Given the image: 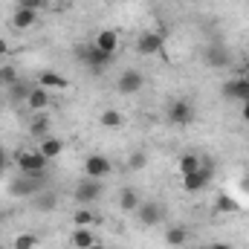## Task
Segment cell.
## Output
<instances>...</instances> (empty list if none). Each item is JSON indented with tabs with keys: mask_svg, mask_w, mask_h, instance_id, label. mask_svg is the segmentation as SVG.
<instances>
[{
	"mask_svg": "<svg viewBox=\"0 0 249 249\" xmlns=\"http://www.w3.org/2000/svg\"><path fill=\"white\" fill-rule=\"evenodd\" d=\"M0 249H6V247H0Z\"/></svg>",
	"mask_w": 249,
	"mask_h": 249,
	"instance_id": "39",
	"label": "cell"
},
{
	"mask_svg": "<svg viewBox=\"0 0 249 249\" xmlns=\"http://www.w3.org/2000/svg\"><path fill=\"white\" fill-rule=\"evenodd\" d=\"M47 105H50V93H47V87H32L29 90V99H26V107L29 110H47Z\"/></svg>",
	"mask_w": 249,
	"mask_h": 249,
	"instance_id": "14",
	"label": "cell"
},
{
	"mask_svg": "<svg viewBox=\"0 0 249 249\" xmlns=\"http://www.w3.org/2000/svg\"><path fill=\"white\" fill-rule=\"evenodd\" d=\"M188 241V229L186 226H171L168 232H165V244L168 247H183Z\"/></svg>",
	"mask_w": 249,
	"mask_h": 249,
	"instance_id": "20",
	"label": "cell"
},
{
	"mask_svg": "<svg viewBox=\"0 0 249 249\" xmlns=\"http://www.w3.org/2000/svg\"><path fill=\"white\" fill-rule=\"evenodd\" d=\"M38 151H41L47 160H55V157H58V154L64 151V142L58 139V136H47V139L38 145Z\"/></svg>",
	"mask_w": 249,
	"mask_h": 249,
	"instance_id": "16",
	"label": "cell"
},
{
	"mask_svg": "<svg viewBox=\"0 0 249 249\" xmlns=\"http://www.w3.org/2000/svg\"><path fill=\"white\" fill-rule=\"evenodd\" d=\"M9 90H12V99H18V102H26L32 87H26V84H20V81H18V84H12Z\"/></svg>",
	"mask_w": 249,
	"mask_h": 249,
	"instance_id": "28",
	"label": "cell"
},
{
	"mask_svg": "<svg viewBox=\"0 0 249 249\" xmlns=\"http://www.w3.org/2000/svg\"><path fill=\"white\" fill-rule=\"evenodd\" d=\"M241 116L249 122V102H244V107H241Z\"/></svg>",
	"mask_w": 249,
	"mask_h": 249,
	"instance_id": "32",
	"label": "cell"
},
{
	"mask_svg": "<svg viewBox=\"0 0 249 249\" xmlns=\"http://www.w3.org/2000/svg\"><path fill=\"white\" fill-rule=\"evenodd\" d=\"M197 249H212V247H197Z\"/></svg>",
	"mask_w": 249,
	"mask_h": 249,
	"instance_id": "36",
	"label": "cell"
},
{
	"mask_svg": "<svg viewBox=\"0 0 249 249\" xmlns=\"http://www.w3.org/2000/svg\"><path fill=\"white\" fill-rule=\"evenodd\" d=\"M93 47H96V50H102L105 55H110V58H113V53L119 50V35H116L113 29H102V32L96 35Z\"/></svg>",
	"mask_w": 249,
	"mask_h": 249,
	"instance_id": "11",
	"label": "cell"
},
{
	"mask_svg": "<svg viewBox=\"0 0 249 249\" xmlns=\"http://www.w3.org/2000/svg\"><path fill=\"white\" fill-rule=\"evenodd\" d=\"M78 55H81V61L90 64L93 70H102V67H107V64L113 61L110 55H105L102 50H96V47H87V50H78Z\"/></svg>",
	"mask_w": 249,
	"mask_h": 249,
	"instance_id": "12",
	"label": "cell"
},
{
	"mask_svg": "<svg viewBox=\"0 0 249 249\" xmlns=\"http://www.w3.org/2000/svg\"><path fill=\"white\" fill-rule=\"evenodd\" d=\"M44 183H47V177H26V174H20L12 183V194L15 197H35L44 188Z\"/></svg>",
	"mask_w": 249,
	"mask_h": 249,
	"instance_id": "5",
	"label": "cell"
},
{
	"mask_svg": "<svg viewBox=\"0 0 249 249\" xmlns=\"http://www.w3.org/2000/svg\"><path fill=\"white\" fill-rule=\"evenodd\" d=\"M168 122L177 124V127H186V124L194 122V107H191V102H186V99L171 102V107H168Z\"/></svg>",
	"mask_w": 249,
	"mask_h": 249,
	"instance_id": "3",
	"label": "cell"
},
{
	"mask_svg": "<svg viewBox=\"0 0 249 249\" xmlns=\"http://www.w3.org/2000/svg\"><path fill=\"white\" fill-rule=\"evenodd\" d=\"M145 165H148V151H133L130 160H127V168L130 171H142Z\"/></svg>",
	"mask_w": 249,
	"mask_h": 249,
	"instance_id": "25",
	"label": "cell"
},
{
	"mask_svg": "<svg viewBox=\"0 0 249 249\" xmlns=\"http://www.w3.org/2000/svg\"><path fill=\"white\" fill-rule=\"evenodd\" d=\"M6 50H9V47H6V41H0V55H6Z\"/></svg>",
	"mask_w": 249,
	"mask_h": 249,
	"instance_id": "33",
	"label": "cell"
},
{
	"mask_svg": "<svg viewBox=\"0 0 249 249\" xmlns=\"http://www.w3.org/2000/svg\"><path fill=\"white\" fill-rule=\"evenodd\" d=\"M212 174H214L212 162H203V165H200V171H194V174H186V177H183V188H186V191H200V188L209 186Z\"/></svg>",
	"mask_w": 249,
	"mask_h": 249,
	"instance_id": "7",
	"label": "cell"
},
{
	"mask_svg": "<svg viewBox=\"0 0 249 249\" xmlns=\"http://www.w3.org/2000/svg\"><path fill=\"white\" fill-rule=\"evenodd\" d=\"M3 168H6V151L0 148V177H3Z\"/></svg>",
	"mask_w": 249,
	"mask_h": 249,
	"instance_id": "31",
	"label": "cell"
},
{
	"mask_svg": "<svg viewBox=\"0 0 249 249\" xmlns=\"http://www.w3.org/2000/svg\"><path fill=\"white\" fill-rule=\"evenodd\" d=\"M87 249H105V244H99V241H96L93 247H87Z\"/></svg>",
	"mask_w": 249,
	"mask_h": 249,
	"instance_id": "35",
	"label": "cell"
},
{
	"mask_svg": "<svg viewBox=\"0 0 249 249\" xmlns=\"http://www.w3.org/2000/svg\"><path fill=\"white\" fill-rule=\"evenodd\" d=\"M110 171H113V162H110L107 157H102V154H90V157L84 160V174H87L90 180H105Z\"/></svg>",
	"mask_w": 249,
	"mask_h": 249,
	"instance_id": "2",
	"label": "cell"
},
{
	"mask_svg": "<svg viewBox=\"0 0 249 249\" xmlns=\"http://www.w3.org/2000/svg\"><path fill=\"white\" fill-rule=\"evenodd\" d=\"M35 247H38V238L32 232H20L15 238V244H12V249H35Z\"/></svg>",
	"mask_w": 249,
	"mask_h": 249,
	"instance_id": "24",
	"label": "cell"
},
{
	"mask_svg": "<svg viewBox=\"0 0 249 249\" xmlns=\"http://www.w3.org/2000/svg\"><path fill=\"white\" fill-rule=\"evenodd\" d=\"M18 3H20L23 9H35V12H38V9L44 6V0H18Z\"/></svg>",
	"mask_w": 249,
	"mask_h": 249,
	"instance_id": "30",
	"label": "cell"
},
{
	"mask_svg": "<svg viewBox=\"0 0 249 249\" xmlns=\"http://www.w3.org/2000/svg\"><path fill=\"white\" fill-rule=\"evenodd\" d=\"M223 96L235 102H249V78H232L223 84Z\"/></svg>",
	"mask_w": 249,
	"mask_h": 249,
	"instance_id": "10",
	"label": "cell"
},
{
	"mask_svg": "<svg viewBox=\"0 0 249 249\" xmlns=\"http://www.w3.org/2000/svg\"><path fill=\"white\" fill-rule=\"evenodd\" d=\"M0 220H3V214H0Z\"/></svg>",
	"mask_w": 249,
	"mask_h": 249,
	"instance_id": "38",
	"label": "cell"
},
{
	"mask_svg": "<svg viewBox=\"0 0 249 249\" xmlns=\"http://www.w3.org/2000/svg\"><path fill=\"white\" fill-rule=\"evenodd\" d=\"M32 200H35V206H38L41 212H50V209H55V203H58V197H55V194H47V191H38Z\"/></svg>",
	"mask_w": 249,
	"mask_h": 249,
	"instance_id": "23",
	"label": "cell"
},
{
	"mask_svg": "<svg viewBox=\"0 0 249 249\" xmlns=\"http://www.w3.org/2000/svg\"><path fill=\"white\" fill-rule=\"evenodd\" d=\"M142 84H145V78H142L139 70H124L122 75H119V81H116V90L122 96H133V93L142 90Z\"/></svg>",
	"mask_w": 249,
	"mask_h": 249,
	"instance_id": "8",
	"label": "cell"
},
{
	"mask_svg": "<svg viewBox=\"0 0 249 249\" xmlns=\"http://www.w3.org/2000/svg\"><path fill=\"white\" fill-rule=\"evenodd\" d=\"M96 220H102V217H96L90 209H78V212L72 214V223H75V226H90V223H96Z\"/></svg>",
	"mask_w": 249,
	"mask_h": 249,
	"instance_id": "26",
	"label": "cell"
},
{
	"mask_svg": "<svg viewBox=\"0 0 249 249\" xmlns=\"http://www.w3.org/2000/svg\"><path fill=\"white\" fill-rule=\"evenodd\" d=\"M119 209H122V212H136V209H139V194H136L133 188H122V194H119Z\"/></svg>",
	"mask_w": 249,
	"mask_h": 249,
	"instance_id": "19",
	"label": "cell"
},
{
	"mask_svg": "<svg viewBox=\"0 0 249 249\" xmlns=\"http://www.w3.org/2000/svg\"><path fill=\"white\" fill-rule=\"evenodd\" d=\"M96 244V238H93V232L87 229V226H75V232H72V247L75 249H87Z\"/></svg>",
	"mask_w": 249,
	"mask_h": 249,
	"instance_id": "17",
	"label": "cell"
},
{
	"mask_svg": "<svg viewBox=\"0 0 249 249\" xmlns=\"http://www.w3.org/2000/svg\"><path fill=\"white\" fill-rule=\"evenodd\" d=\"M35 20H38V12H35V9H23V6H18L15 15H12V26H15V29H29Z\"/></svg>",
	"mask_w": 249,
	"mask_h": 249,
	"instance_id": "13",
	"label": "cell"
},
{
	"mask_svg": "<svg viewBox=\"0 0 249 249\" xmlns=\"http://www.w3.org/2000/svg\"><path fill=\"white\" fill-rule=\"evenodd\" d=\"M212 249H232V247H226V244H212Z\"/></svg>",
	"mask_w": 249,
	"mask_h": 249,
	"instance_id": "34",
	"label": "cell"
},
{
	"mask_svg": "<svg viewBox=\"0 0 249 249\" xmlns=\"http://www.w3.org/2000/svg\"><path fill=\"white\" fill-rule=\"evenodd\" d=\"M47 157L35 148V151H18V157H15V165H18V171L20 174H26V177H47Z\"/></svg>",
	"mask_w": 249,
	"mask_h": 249,
	"instance_id": "1",
	"label": "cell"
},
{
	"mask_svg": "<svg viewBox=\"0 0 249 249\" xmlns=\"http://www.w3.org/2000/svg\"><path fill=\"white\" fill-rule=\"evenodd\" d=\"M99 124L107 127V130H116V127H122L124 124V116L119 113V110H105V113L99 116Z\"/></svg>",
	"mask_w": 249,
	"mask_h": 249,
	"instance_id": "21",
	"label": "cell"
},
{
	"mask_svg": "<svg viewBox=\"0 0 249 249\" xmlns=\"http://www.w3.org/2000/svg\"><path fill=\"white\" fill-rule=\"evenodd\" d=\"M20 78H18V70L15 67H0V87H12V84H18Z\"/></svg>",
	"mask_w": 249,
	"mask_h": 249,
	"instance_id": "27",
	"label": "cell"
},
{
	"mask_svg": "<svg viewBox=\"0 0 249 249\" xmlns=\"http://www.w3.org/2000/svg\"><path fill=\"white\" fill-rule=\"evenodd\" d=\"M136 214H139V223H142V226H157V223L165 217V209H162L160 203H139Z\"/></svg>",
	"mask_w": 249,
	"mask_h": 249,
	"instance_id": "9",
	"label": "cell"
},
{
	"mask_svg": "<svg viewBox=\"0 0 249 249\" xmlns=\"http://www.w3.org/2000/svg\"><path fill=\"white\" fill-rule=\"evenodd\" d=\"M162 47H165V38L160 32H142L136 38V50L139 55H162Z\"/></svg>",
	"mask_w": 249,
	"mask_h": 249,
	"instance_id": "6",
	"label": "cell"
},
{
	"mask_svg": "<svg viewBox=\"0 0 249 249\" xmlns=\"http://www.w3.org/2000/svg\"><path fill=\"white\" fill-rule=\"evenodd\" d=\"M214 209H217L220 214H232V212H241V203H235V200H232V194H217Z\"/></svg>",
	"mask_w": 249,
	"mask_h": 249,
	"instance_id": "22",
	"label": "cell"
},
{
	"mask_svg": "<svg viewBox=\"0 0 249 249\" xmlns=\"http://www.w3.org/2000/svg\"><path fill=\"white\" fill-rule=\"evenodd\" d=\"M200 165H203V160H200L197 154H183V157H180V177L200 171Z\"/></svg>",
	"mask_w": 249,
	"mask_h": 249,
	"instance_id": "18",
	"label": "cell"
},
{
	"mask_svg": "<svg viewBox=\"0 0 249 249\" xmlns=\"http://www.w3.org/2000/svg\"><path fill=\"white\" fill-rule=\"evenodd\" d=\"M105 194V186H102V180H84V183H78L75 186V203L78 206H87V203H93V200H99Z\"/></svg>",
	"mask_w": 249,
	"mask_h": 249,
	"instance_id": "4",
	"label": "cell"
},
{
	"mask_svg": "<svg viewBox=\"0 0 249 249\" xmlns=\"http://www.w3.org/2000/svg\"><path fill=\"white\" fill-rule=\"evenodd\" d=\"M38 84H41V87H47V90H50V87H55V90H64V87H70V81H67L64 75H58V72H53V70L41 72V75H38Z\"/></svg>",
	"mask_w": 249,
	"mask_h": 249,
	"instance_id": "15",
	"label": "cell"
},
{
	"mask_svg": "<svg viewBox=\"0 0 249 249\" xmlns=\"http://www.w3.org/2000/svg\"><path fill=\"white\" fill-rule=\"evenodd\" d=\"M44 3H53V0H44Z\"/></svg>",
	"mask_w": 249,
	"mask_h": 249,
	"instance_id": "37",
	"label": "cell"
},
{
	"mask_svg": "<svg viewBox=\"0 0 249 249\" xmlns=\"http://www.w3.org/2000/svg\"><path fill=\"white\" fill-rule=\"evenodd\" d=\"M29 130H32V133H35V136H44V133H47V130H50V119H47V116H38V119H35V122L29 124Z\"/></svg>",
	"mask_w": 249,
	"mask_h": 249,
	"instance_id": "29",
	"label": "cell"
}]
</instances>
